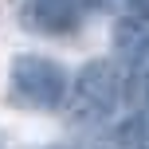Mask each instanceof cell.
Masks as SVG:
<instances>
[{
	"mask_svg": "<svg viewBox=\"0 0 149 149\" xmlns=\"http://www.w3.org/2000/svg\"><path fill=\"white\" fill-rule=\"evenodd\" d=\"M8 82H12V98L20 106H28V110H59L71 79L55 59L16 55L12 67H8Z\"/></svg>",
	"mask_w": 149,
	"mask_h": 149,
	"instance_id": "cell-1",
	"label": "cell"
},
{
	"mask_svg": "<svg viewBox=\"0 0 149 149\" xmlns=\"http://www.w3.org/2000/svg\"><path fill=\"white\" fill-rule=\"evenodd\" d=\"M126 8L137 24H149V0H126Z\"/></svg>",
	"mask_w": 149,
	"mask_h": 149,
	"instance_id": "cell-4",
	"label": "cell"
},
{
	"mask_svg": "<svg viewBox=\"0 0 149 149\" xmlns=\"http://www.w3.org/2000/svg\"><path fill=\"white\" fill-rule=\"evenodd\" d=\"M90 4L98 0H28L24 4V24L31 31H43V36H63L74 31Z\"/></svg>",
	"mask_w": 149,
	"mask_h": 149,
	"instance_id": "cell-3",
	"label": "cell"
},
{
	"mask_svg": "<svg viewBox=\"0 0 149 149\" xmlns=\"http://www.w3.org/2000/svg\"><path fill=\"white\" fill-rule=\"evenodd\" d=\"M118 98H122V79H118V71H114V63L90 59L86 67L74 74V86H71V118L82 122V126L106 122L114 110H118Z\"/></svg>",
	"mask_w": 149,
	"mask_h": 149,
	"instance_id": "cell-2",
	"label": "cell"
},
{
	"mask_svg": "<svg viewBox=\"0 0 149 149\" xmlns=\"http://www.w3.org/2000/svg\"><path fill=\"white\" fill-rule=\"evenodd\" d=\"M141 149H149V141H141Z\"/></svg>",
	"mask_w": 149,
	"mask_h": 149,
	"instance_id": "cell-5",
	"label": "cell"
}]
</instances>
